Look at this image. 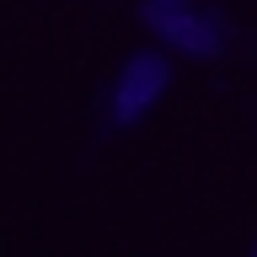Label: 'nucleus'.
<instances>
[{
    "mask_svg": "<svg viewBox=\"0 0 257 257\" xmlns=\"http://www.w3.org/2000/svg\"><path fill=\"white\" fill-rule=\"evenodd\" d=\"M145 22L161 32V38H172L182 54H220V22H209V16H193L188 0H145Z\"/></svg>",
    "mask_w": 257,
    "mask_h": 257,
    "instance_id": "1",
    "label": "nucleus"
},
{
    "mask_svg": "<svg viewBox=\"0 0 257 257\" xmlns=\"http://www.w3.org/2000/svg\"><path fill=\"white\" fill-rule=\"evenodd\" d=\"M161 86H166V64H161L156 54L128 59L123 80H118V96H112V118H118V123H134V118L161 96Z\"/></svg>",
    "mask_w": 257,
    "mask_h": 257,
    "instance_id": "2",
    "label": "nucleus"
}]
</instances>
